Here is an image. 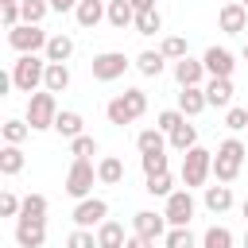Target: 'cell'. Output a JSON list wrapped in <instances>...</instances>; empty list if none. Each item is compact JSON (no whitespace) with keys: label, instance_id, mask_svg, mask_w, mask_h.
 Wrapping results in <instances>:
<instances>
[{"label":"cell","instance_id":"obj_40","mask_svg":"<svg viewBox=\"0 0 248 248\" xmlns=\"http://www.w3.org/2000/svg\"><path fill=\"white\" fill-rule=\"evenodd\" d=\"M66 248H97V232L93 229H74L70 240H66Z\"/></svg>","mask_w":248,"mask_h":248},{"label":"cell","instance_id":"obj_44","mask_svg":"<svg viewBox=\"0 0 248 248\" xmlns=\"http://www.w3.org/2000/svg\"><path fill=\"white\" fill-rule=\"evenodd\" d=\"M81 0H50V12H78Z\"/></svg>","mask_w":248,"mask_h":248},{"label":"cell","instance_id":"obj_47","mask_svg":"<svg viewBox=\"0 0 248 248\" xmlns=\"http://www.w3.org/2000/svg\"><path fill=\"white\" fill-rule=\"evenodd\" d=\"M240 213H244V221H248V198H244V205H240Z\"/></svg>","mask_w":248,"mask_h":248},{"label":"cell","instance_id":"obj_4","mask_svg":"<svg viewBox=\"0 0 248 248\" xmlns=\"http://www.w3.org/2000/svg\"><path fill=\"white\" fill-rule=\"evenodd\" d=\"M58 101H54V93H31L27 97V124H31V132H43V128H54V120H58Z\"/></svg>","mask_w":248,"mask_h":248},{"label":"cell","instance_id":"obj_22","mask_svg":"<svg viewBox=\"0 0 248 248\" xmlns=\"http://www.w3.org/2000/svg\"><path fill=\"white\" fill-rule=\"evenodd\" d=\"M205 209H209V213H225V209H232V190H229L225 182L205 186Z\"/></svg>","mask_w":248,"mask_h":248},{"label":"cell","instance_id":"obj_5","mask_svg":"<svg viewBox=\"0 0 248 248\" xmlns=\"http://www.w3.org/2000/svg\"><path fill=\"white\" fill-rule=\"evenodd\" d=\"M209 174H213V151H205V147H190V151L182 155V182H186V190L205 186Z\"/></svg>","mask_w":248,"mask_h":248},{"label":"cell","instance_id":"obj_25","mask_svg":"<svg viewBox=\"0 0 248 248\" xmlns=\"http://www.w3.org/2000/svg\"><path fill=\"white\" fill-rule=\"evenodd\" d=\"M23 163H27V159H23V151H19L16 143H4V147H0V174L12 178V174L23 170Z\"/></svg>","mask_w":248,"mask_h":248},{"label":"cell","instance_id":"obj_37","mask_svg":"<svg viewBox=\"0 0 248 248\" xmlns=\"http://www.w3.org/2000/svg\"><path fill=\"white\" fill-rule=\"evenodd\" d=\"M163 248H194V232L190 229H170L163 236Z\"/></svg>","mask_w":248,"mask_h":248},{"label":"cell","instance_id":"obj_51","mask_svg":"<svg viewBox=\"0 0 248 248\" xmlns=\"http://www.w3.org/2000/svg\"><path fill=\"white\" fill-rule=\"evenodd\" d=\"M244 248H248V232H244Z\"/></svg>","mask_w":248,"mask_h":248},{"label":"cell","instance_id":"obj_35","mask_svg":"<svg viewBox=\"0 0 248 248\" xmlns=\"http://www.w3.org/2000/svg\"><path fill=\"white\" fill-rule=\"evenodd\" d=\"M147 194H151V198H170V194H174V178H170V170L151 174V178H147Z\"/></svg>","mask_w":248,"mask_h":248},{"label":"cell","instance_id":"obj_38","mask_svg":"<svg viewBox=\"0 0 248 248\" xmlns=\"http://www.w3.org/2000/svg\"><path fill=\"white\" fill-rule=\"evenodd\" d=\"M182 120H186V116H182V112H178V108H163V112H159V120H155V128H159V132H167V136H170V132H174V128H178V124H182Z\"/></svg>","mask_w":248,"mask_h":248},{"label":"cell","instance_id":"obj_26","mask_svg":"<svg viewBox=\"0 0 248 248\" xmlns=\"http://www.w3.org/2000/svg\"><path fill=\"white\" fill-rule=\"evenodd\" d=\"M70 54H74V39H70V35H50V43H46V62H70Z\"/></svg>","mask_w":248,"mask_h":248},{"label":"cell","instance_id":"obj_6","mask_svg":"<svg viewBox=\"0 0 248 248\" xmlns=\"http://www.w3.org/2000/svg\"><path fill=\"white\" fill-rule=\"evenodd\" d=\"M93 178H97L93 163H89V159H74V163H70V170H66V194H70V198H78V202H85V198H89V190H93Z\"/></svg>","mask_w":248,"mask_h":248},{"label":"cell","instance_id":"obj_36","mask_svg":"<svg viewBox=\"0 0 248 248\" xmlns=\"http://www.w3.org/2000/svg\"><path fill=\"white\" fill-rule=\"evenodd\" d=\"M19 217L46 221V198H43V194H27V198H23V209H19Z\"/></svg>","mask_w":248,"mask_h":248},{"label":"cell","instance_id":"obj_13","mask_svg":"<svg viewBox=\"0 0 248 248\" xmlns=\"http://www.w3.org/2000/svg\"><path fill=\"white\" fill-rule=\"evenodd\" d=\"M43 240H46V221H31V217L16 221V244L19 248H43Z\"/></svg>","mask_w":248,"mask_h":248},{"label":"cell","instance_id":"obj_17","mask_svg":"<svg viewBox=\"0 0 248 248\" xmlns=\"http://www.w3.org/2000/svg\"><path fill=\"white\" fill-rule=\"evenodd\" d=\"M202 108H209V101H205V89H202V85H190V89H182V93H178V112H182V116H198Z\"/></svg>","mask_w":248,"mask_h":248},{"label":"cell","instance_id":"obj_8","mask_svg":"<svg viewBox=\"0 0 248 248\" xmlns=\"http://www.w3.org/2000/svg\"><path fill=\"white\" fill-rule=\"evenodd\" d=\"M163 217H167L170 229H190V221H194V198H190V190H174L167 198Z\"/></svg>","mask_w":248,"mask_h":248},{"label":"cell","instance_id":"obj_3","mask_svg":"<svg viewBox=\"0 0 248 248\" xmlns=\"http://www.w3.org/2000/svg\"><path fill=\"white\" fill-rule=\"evenodd\" d=\"M244 143L240 140H225L221 147H217V155H213V174H217V182H232L236 174H240V163H244Z\"/></svg>","mask_w":248,"mask_h":248},{"label":"cell","instance_id":"obj_21","mask_svg":"<svg viewBox=\"0 0 248 248\" xmlns=\"http://www.w3.org/2000/svg\"><path fill=\"white\" fill-rule=\"evenodd\" d=\"M128 236H124V225L120 221H105L97 225V248H124Z\"/></svg>","mask_w":248,"mask_h":248},{"label":"cell","instance_id":"obj_23","mask_svg":"<svg viewBox=\"0 0 248 248\" xmlns=\"http://www.w3.org/2000/svg\"><path fill=\"white\" fill-rule=\"evenodd\" d=\"M108 23H112L116 31L132 27V23H136V8H132V0H112V4H108Z\"/></svg>","mask_w":248,"mask_h":248},{"label":"cell","instance_id":"obj_52","mask_svg":"<svg viewBox=\"0 0 248 248\" xmlns=\"http://www.w3.org/2000/svg\"><path fill=\"white\" fill-rule=\"evenodd\" d=\"M101 4H112V0H101Z\"/></svg>","mask_w":248,"mask_h":248},{"label":"cell","instance_id":"obj_33","mask_svg":"<svg viewBox=\"0 0 248 248\" xmlns=\"http://www.w3.org/2000/svg\"><path fill=\"white\" fill-rule=\"evenodd\" d=\"M0 136H4V143H16V147H19V143L31 136V124H27V120H4V124H0Z\"/></svg>","mask_w":248,"mask_h":248},{"label":"cell","instance_id":"obj_18","mask_svg":"<svg viewBox=\"0 0 248 248\" xmlns=\"http://www.w3.org/2000/svg\"><path fill=\"white\" fill-rule=\"evenodd\" d=\"M74 19H78L81 27H97L101 19H108V4H101V0H81L78 12H74Z\"/></svg>","mask_w":248,"mask_h":248},{"label":"cell","instance_id":"obj_14","mask_svg":"<svg viewBox=\"0 0 248 248\" xmlns=\"http://www.w3.org/2000/svg\"><path fill=\"white\" fill-rule=\"evenodd\" d=\"M217 23H221V31H225V35H240V31L248 27V12H244V4H236V0L221 4Z\"/></svg>","mask_w":248,"mask_h":248},{"label":"cell","instance_id":"obj_1","mask_svg":"<svg viewBox=\"0 0 248 248\" xmlns=\"http://www.w3.org/2000/svg\"><path fill=\"white\" fill-rule=\"evenodd\" d=\"M143 112H147V93H143V89H124L120 97H112V101L105 105V116H108V124H116V128L136 124Z\"/></svg>","mask_w":248,"mask_h":248},{"label":"cell","instance_id":"obj_11","mask_svg":"<svg viewBox=\"0 0 248 248\" xmlns=\"http://www.w3.org/2000/svg\"><path fill=\"white\" fill-rule=\"evenodd\" d=\"M132 232H136V236H143V240H163L170 229H167V217H163V213L140 209V213L132 217Z\"/></svg>","mask_w":248,"mask_h":248},{"label":"cell","instance_id":"obj_19","mask_svg":"<svg viewBox=\"0 0 248 248\" xmlns=\"http://www.w3.org/2000/svg\"><path fill=\"white\" fill-rule=\"evenodd\" d=\"M46 93H66L70 89V66L66 62H46V81H43Z\"/></svg>","mask_w":248,"mask_h":248},{"label":"cell","instance_id":"obj_16","mask_svg":"<svg viewBox=\"0 0 248 248\" xmlns=\"http://www.w3.org/2000/svg\"><path fill=\"white\" fill-rule=\"evenodd\" d=\"M205 101L213 108H232V78H209L205 81Z\"/></svg>","mask_w":248,"mask_h":248},{"label":"cell","instance_id":"obj_31","mask_svg":"<svg viewBox=\"0 0 248 248\" xmlns=\"http://www.w3.org/2000/svg\"><path fill=\"white\" fill-rule=\"evenodd\" d=\"M159 54H163V58H170V62H182V58L190 54V43H186L182 35H167V39H163V46H159Z\"/></svg>","mask_w":248,"mask_h":248},{"label":"cell","instance_id":"obj_49","mask_svg":"<svg viewBox=\"0 0 248 248\" xmlns=\"http://www.w3.org/2000/svg\"><path fill=\"white\" fill-rule=\"evenodd\" d=\"M236 4H244V12H248V0H236Z\"/></svg>","mask_w":248,"mask_h":248},{"label":"cell","instance_id":"obj_34","mask_svg":"<svg viewBox=\"0 0 248 248\" xmlns=\"http://www.w3.org/2000/svg\"><path fill=\"white\" fill-rule=\"evenodd\" d=\"M202 248H232V232L225 225H209L202 236Z\"/></svg>","mask_w":248,"mask_h":248},{"label":"cell","instance_id":"obj_10","mask_svg":"<svg viewBox=\"0 0 248 248\" xmlns=\"http://www.w3.org/2000/svg\"><path fill=\"white\" fill-rule=\"evenodd\" d=\"M108 221V202L105 198H85L74 205V225L78 229H93V225H105Z\"/></svg>","mask_w":248,"mask_h":248},{"label":"cell","instance_id":"obj_45","mask_svg":"<svg viewBox=\"0 0 248 248\" xmlns=\"http://www.w3.org/2000/svg\"><path fill=\"white\" fill-rule=\"evenodd\" d=\"M124 248H155V240H143V236H136V232H132Z\"/></svg>","mask_w":248,"mask_h":248},{"label":"cell","instance_id":"obj_30","mask_svg":"<svg viewBox=\"0 0 248 248\" xmlns=\"http://www.w3.org/2000/svg\"><path fill=\"white\" fill-rule=\"evenodd\" d=\"M132 27H136V35H159V31H163V16H159L155 8H151V12H136V23H132Z\"/></svg>","mask_w":248,"mask_h":248},{"label":"cell","instance_id":"obj_29","mask_svg":"<svg viewBox=\"0 0 248 248\" xmlns=\"http://www.w3.org/2000/svg\"><path fill=\"white\" fill-rule=\"evenodd\" d=\"M19 12H23V23L39 27L46 19V12H50V0H19Z\"/></svg>","mask_w":248,"mask_h":248},{"label":"cell","instance_id":"obj_48","mask_svg":"<svg viewBox=\"0 0 248 248\" xmlns=\"http://www.w3.org/2000/svg\"><path fill=\"white\" fill-rule=\"evenodd\" d=\"M0 4H19V0H0Z\"/></svg>","mask_w":248,"mask_h":248},{"label":"cell","instance_id":"obj_15","mask_svg":"<svg viewBox=\"0 0 248 248\" xmlns=\"http://www.w3.org/2000/svg\"><path fill=\"white\" fill-rule=\"evenodd\" d=\"M174 81L182 85V89H190V85H202L205 81V62H198V58H182V62H174Z\"/></svg>","mask_w":248,"mask_h":248},{"label":"cell","instance_id":"obj_12","mask_svg":"<svg viewBox=\"0 0 248 248\" xmlns=\"http://www.w3.org/2000/svg\"><path fill=\"white\" fill-rule=\"evenodd\" d=\"M202 62H205V74H209V78H232V70H236L232 50H225V46H209V50L202 54Z\"/></svg>","mask_w":248,"mask_h":248},{"label":"cell","instance_id":"obj_2","mask_svg":"<svg viewBox=\"0 0 248 248\" xmlns=\"http://www.w3.org/2000/svg\"><path fill=\"white\" fill-rule=\"evenodd\" d=\"M12 81L19 93H39V85L46 81V62L39 54H19L12 62Z\"/></svg>","mask_w":248,"mask_h":248},{"label":"cell","instance_id":"obj_50","mask_svg":"<svg viewBox=\"0 0 248 248\" xmlns=\"http://www.w3.org/2000/svg\"><path fill=\"white\" fill-rule=\"evenodd\" d=\"M244 58H248V43H244Z\"/></svg>","mask_w":248,"mask_h":248},{"label":"cell","instance_id":"obj_32","mask_svg":"<svg viewBox=\"0 0 248 248\" xmlns=\"http://www.w3.org/2000/svg\"><path fill=\"white\" fill-rule=\"evenodd\" d=\"M163 62H167V58H163L159 50H143V54L136 58V70H140L143 78H159V74H163Z\"/></svg>","mask_w":248,"mask_h":248},{"label":"cell","instance_id":"obj_39","mask_svg":"<svg viewBox=\"0 0 248 248\" xmlns=\"http://www.w3.org/2000/svg\"><path fill=\"white\" fill-rule=\"evenodd\" d=\"M70 151H74V159H89V155H97V140L78 136V140H70Z\"/></svg>","mask_w":248,"mask_h":248},{"label":"cell","instance_id":"obj_7","mask_svg":"<svg viewBox=\"0 0 248 248\" xmlns=\"http://www.w3.org/2000/svg\"><path fill=\"white\" fill-rule=\"evenodd\" d=\"M8 43H12V50H19V54H39V50H46V43H50V35H46L43 27H31V23H19L16 31H8Z\"/></svg>","mask_w":248,"mask_h":248},{"label":"cell","instance_id":"obj_20","mask_svg":"<svg viewBox=\"0 0 248 248\" xmlns=\"http://www.w3.org/2000/svg\"><path fill=\"white\" fill-rule=\"evenodd\" d=\"M81 124H85V120H81V112L62 108V112H58V120H54V132H58L62 140H78V136H85V132H81Z\"/></svg>","mask_w":248,"mask_h":248},{"label":"cell","instance_id":"obj_46","mask_svg":"<svg viewBox=\"0 0 248 248\" xmlns=\"http://www.w3.org/2000/svg\"><path fill=\"white\" fill-rule=\"evenodd\" d=\"M132 8H136V12H151V8H155V0H132Z\"/></svg>","mask_w":248,"mask_h":248},{"label":"cell","instance_id":"obj_28","mask_svg":"<svg viewBox=\"0 0 248 248\" xmlns=\"http://www.w3.org/2000/svg\"><path fill=\"white\" fill-rule=\"evenodd\" d=\"M97 178H101L105 186H116V182L124 178V163H120L116 155H105V159L97 163Z\"/></svg>","mask_w":248,"mask_h":248},{"label":"cell","instance_id":"obj_42","mask_svg":"<svg viewBox=\"0 0 248 248\" xmlns=\"http://www.w3.org/2000/svg\"><path fill=\"white\" fill-rule=\"evenodd\" d=\"M19 209H23V202H19L12 190H4V194H0V217H19Z\"/></svg>","mask_w":248,"mask_h":248},{"label":"cell","instance_id":"obj_43","mask_svg":"<svg viewBox=\"0 0 248 248\" xmlns=\"http://www.w3.org/2000/svg\"><path fill=\"white\" fill-rule=\"evenodd\" d=\"M225 124H229L232 132H240V128H248V108H240V105H232V108L225 112Z\"/></svg>","mask_w":248,"mask_h":248},{"label":"cell","instance_id":"obj_27","mask_svg":"<svg viewBox=\"0 0 248 248\" xmlns=\"http://www.w3.org/2000/svg\"><path fill=\"white\" fill-rule=\"evenodd\" d=\"M163 143H167V132H159V128H143V132L136 136L140 155H155V151H163Z\"/></svg>","mask_w":248,"mask_h":248},{"label":"cell","instance_id":"obj_41","mask_svg":"<svg viewBox=\"0 0 248 248\" xmlns=\"http://www.w3.org/2000/svg\"><path fill=\"white\" fill-rule=\"evenodd\" d=\"M140 163H143V174H147V178L167 170V155H163V151H155V155H140Z\"/></svg>","mask_w":248,"mask_h":248},{"label":"cell","instance_id":"obj_24","mask_svg":"<svg viewBox=\"0 0 248 248\" xmlns=\"http://www.w3.org/2000/svg\"><path fill=\"white\" fill-rule=\"evenodd\" d=\"M167 140H170V147H174V151H182V155H186L190 147H198V128L182 120V124H178V128H174V132H170Z\"/></svg>","mask_w":248,"mask_h":248},{"label":"cell","instance_id":"obj_9","mask_svg":"<svg viewBox=\"0 0 248 248\" xmlns=\"http://www.w3.org/2000/svg\"><path fill=\"white\" fill-rule=\"evenodd\" d=\"M132 62L120 54V50H105V54H93V62H89V70H93V78L97 81H116V78H124V70H128Z\"/></svg>","mask_w":248,"mask_h":248}]
</instances>
